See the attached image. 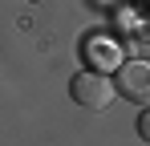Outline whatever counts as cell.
Listing matches in <instances>:
<instances>
[{
	"mask_svg": "<svg viewBox=\"0 0 150 146\" xmlns=\"http://www.w3.org/2000/svg\"><path fill=\"white\" fill-rule=\"evenodd\" d=\"M138 134H142V142L150 146V106L142 110V118H138Z\"/></svg>",
	"mask_w": 150,
	"mask_h": 146,
	"instance_id": "3",
	"label": "cell"
},
{
	"mask_svg": "<svg viewBox=\"0 0 150 146\" xmlns=\"http://www.w3.org/2000/svg\"><path fill=\"white\" fill-rule=\"evenodd\" d=\"M118 94L138 101V106H150V61H126L118 69Z\"/></svg>",
	"mask_w": 150,
	"mask_h": 146,
	"instance_id": "2",
	"label": "cell"
},
{
	"mask_svg": "<svg viewBox=\"0 0 150 146\" xmlns=\"http://www.w3.org/2000/svg\"><path fill=\"white\" fill-rule=\"evenodd\" d=\"M69 94H73V101L85 106V110H105V106L114 101V94H118V85H114L105 73L85 69V73H77L73 81H69Z\"/></svg>",
	"mask_w": 150,
	"mask_h": 146,
	"instance_id": "1",
	"label": "cell"
}]
</instances>
